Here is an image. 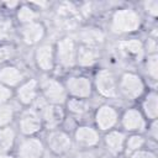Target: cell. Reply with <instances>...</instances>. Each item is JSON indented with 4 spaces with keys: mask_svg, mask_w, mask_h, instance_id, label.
Masks as SVG:
<instances>
[{
    "mask_svg": "<svg viewBox=\"0 0 158 158\" xmlns=\"http://www.w3.org/2000/svg\"><path fill=\"white\" fill-rule=\"evenodd\" d=\"M144 21L137 6H117L109 15L107 32L117 38L138 36L144 26Z\"/></svg>",
    "mask_w": 158,
    "mask_h": 158,
    "instance_id": "obj_1",
    "label": "cell"
},
{
    "mask_svg": "<svg viewBox=\"0 0 158 158\" xmlns=\"http://www.w3.org/2000/svg\"><path fill=\"white\" fill-rule=\"evenodd\" d=\"M70 133H72L74 147L80 151L89 152L101 146L102 133H100L93 123L79 122L75 125V127L72 130Z\"/></svg>",
    "mask_w": 158,
    "mask_h": 158,
    "instance_id": "obj_9",
    "label": "cell"
},
{
    "mask_svg": "<svg viewBox=\"0 0 158 158\" xmlns=\"http://www.w3.org/2000/svg\"><path fill=\"white\" fill-rule=\"evenodd\" d=\"M33 107L38 111V114L41 116L44 131L56 130V128H59V127L63 126V123L65 121V117H67L64 106L47 104L40 96L38 100L35 102Z\"/></svg>",
    "mask_w": 158,
    "mask_h": 158,
    "instance_id": "obj_12",
    "label": "cell"
},
{
    "mask_svg": "<svg viewBox=\"0 0 158 158\" xmlns=\"http://www.w3.org/2000/svg\"><path fill=\"white\" fill-rule=\"evenodd\" d=\"M17 40V26L9 15H0V43L15 42Z\"/></svg>",
    "mask_w": 158,
    "mask_h": 158,
    "instance_id": "obj_27",
    "label": "cell"
},
{
    "mask_svg": "<svg viewBox=\"0 0 158 158\" xmlns=\"http://www.w3.org/2000/svg\"><path fill=\"white\" fill-rule=\"evenodd\" d=\"M46 144L42 136L20 137L14 148L16 158H43L46 154Z\"/></svg>",
    "mask_w": 158,
    "mask_h": 158,
    "instance_id": "obj_16",
    "label": "cell"
},
{
    "mask_svg": "<svg viewBox=\"0 0 158 158\" xmlns=\"http://www.w3.org/2000/svg\"><path fill=\"white\" fill-rule=\"evenodd\" d=\"M47 37V26L42 20L17 26V40L26 46L35 48L40 43L44 42Z\"/></svg>",
    "mask_w": 158,
    "mask_h": 158,
    "instance_id": "obj_17",
    "label": "cell"
},
{
    "mask_svg": "<svg viewBox=\"0 0 158 158\" xmlns=\"http://www.w3.org/2000/svg\"><path fill=\"white\" fill-rule=\"evenodd\" d=\"M19 54V49L15 42H7V43H0V67L14 63Z\"/></svg>",
    "mask_w": 158,
    "mask_h": 158,
    "instance_id": "obj_30",
    "label": "cell"
},
{
    "mask_svg": "<svg viewBox=\"0 0 158 158\" xmlns=\"http://www.w3.org/2000/svg\"><path fill=\"white\" fill-rule=\"evenodd\" d=\"M14 125L20 137L41 136L44 132L41 116L33 106L21 109L17 114Z\"/></svg>",
    "mask_w": 158,
    "mask_h": 158,
    "instance_id": "obj_10",
    "label": "cell"
},
{
    "mask_svg": "<svg viewBox=\"0 0 158 158\" xmlns=\"http://www.w3.org/2000/svg\"><path fill=\"white\" fill-rule=\"evenodd\" d=\"M79 43H85V44H91V46H98L101 47V43L105 41V32L94 26H89L86 28H81L77 36H74Z\"/></svg>",
    "mask_w": 158,
    "mask_h": 158,
    "instance_id": "obj_25",
    "label": "cell"
},
{
    "mask_svg": "<svg viewBox=\"0 0 158 158\" xmlns=\"http://www.w3.org/2000/svg\"><path fill=\"white\" fill-rule=\"evenodd\" d=\"M149 146V141L144 133H128L126 136L125 141V149H123V157L130 156L131 153L146 148Z\"/></svg>",
    "mask_w": 158,
    "mask_h": 158,
    "instance_id": "obj_28",
    "label": "cell"
},
{
    "mask_svg": "<svg viewBox=\"0 0 158 158\" xmlns=\"http://www.w3.org/2000/svg\"><path fill=\"white\" fill-rule=\"evenodd\" d=\"M125 158H158V154H157L156 148L146 147V148H142V149H138V151L131 153L130 156H127Z\"/></svg>",
    "mask_w": 158,
    "mask_h": 158,
    "instance_id": "obj_32",
    "label": "cell"
},
{
    "mask_svg": "<svg viewBox=\"0 0 158 158\" xmlns=\"http://www.w3.org/2000/svg\"><path fill=\"white\" fill-rule=\"evenodd\" d=\"M148 121L138 109V106L128 105L120 112L118 128L128 133H144Z\"/></svg>",
    "mask_w": 158,
    "mask_h": 158,
    "instance_id": "obj_14",
    "label": "cell"
},
{
    "mask_svg": "<svg viewBox=\"0 0 158 158\" xmlns=\"http://www.w3.org/2000/svg\"><path fill=\"white\" fill-rule=\"evenodd\" d=\"M40 96V81L37 77H27L14 89V100L21 109L33 106Z\"/></svg>",
    "mask_w": 158,
    "mask_h": 158,
    "instance_id": "obj_15",
    "label": "cell"
},
{
    "mask_svg": "<svg viewBox=\"0 0 158 158\" xmlns=\"http://www.w3.org/2000/svg\"><path fill=\"white\" fill-rule=\"evenodd\" d=\"M12 19L16 26L27 25L41 20V11L37 10L31 2H20V5L17 6L12 15Z\"/></svg>",
    "mask_w": 158,
    "mask_h": 158,
    "instance_id": "obj_23",
    "label": "cell"
},
{
    "mask_svg": "<svg viewBox=\"0 0 158 158\" xmlns=\"http://www.w3.org/2000/svg\"><path fill=\"white\" fill-rule=\"evenodd\" d=\"M102 59V49L98 46L78 42L77 49V69H96Z\"/></svg>",
    "mask_w": 158,
    "mask_h": 158,
    "instance_id": "obj_18",
    "label": "cell"
},
{
    "mask_svg": "<svg viewBox=\"0 0 158 158\" xmlns=\"http://www.w3.org/2000/svg\"><path fill=\"white\" fill-rule=\"evenodd\" d=\"M142 72H139L146 79L149 88H156L158 80V53L146 54L144 59L139 64Z\"/></svg>",
    "mask_w": 158,
    "mask_h": 158,
    "instance_id": "obj_24",
    "label": "cell"
},
{
    "mask_svg": "<svg viewBox=\"0 0 158 158\" xmlns=\"http://www.w3.org/2000/svg\"><path fill=\"white\" fill-rule=\"evenodd\" d=\"M149 89L143 75L135 69H125L117 75V93L118 100H123L131 105L138 100Z\"/></svg>",
    "mask_w": 158,
    "mask_h": 158,
    "instance_id": "obj_2",
    "label": "cell"
},
{
    "mask_svg": "<svg viewBox=\"0 0 158 158\" xmlns=\"http://www.w3.org/2000/svg\"><path fill=\"white\" fill-rule=\"evenodd\" d=\"M54 43L57 69L70 73L77 69V49L78 41L74 35H64Z\"/></svg>",
    "mask_w": 158,
    "mask_h": 158,
    "instance_id": "obj_4",
    "label": "cell"
},
{
    "mask_svg": "<svg viewBox=\"0 0 158 158\" xmlns=\"http://www.w3.org/2000/svg\"><path fill=\"white\" fill-rule=\"evenodd\" d=\"M158 120H153V121H148L147 123V128L144 131V135L147 136L149 142L157 143L158 139Z\"/></svg>",
    "mask_w": 158,
    "mask_h": 158,
    "instance_id": "obj_33",
    "label": "cell"
},
{
    "mask_svg": "<svg viewBox=\"0 0 158 158\" xmlns=\"http://www.w3.org/2000/svg\"><path fill=\"white\" fill-rule=\"evenodd\" d=\"M40 81V94L41 98L51 105L64 106L68 100V94L65 91L63 80L54 74H46L38 77Z\"/></svg>",
    "mask_w": 158,
    "mask_h": 158,
    "instance_id": "obj_8",
    "label": "cell"
},
{
    "mask_svg": "<svg viewBox=\"0 0 158 158\" xmlns=\"http://www.w3.org/2000/svg\"><path fill=\"white\" fill-rule=\"evenodd\" d=\"M115 49L117 58L130 64L139 65L146 57L144 41L139 36L117 38L115 43Z\"/></svg>",
    "mask_w": 158,
    "mask_h": 158,
    "instance_id": "obj_7",
    "label": "cell"
},
{
    "mask_svg": "<svg viewBox=\"0 0 158 158\" xmlns=\"http://www.w3.org/2000/svg\"><path fill=\"white\" fill-rule=\"evenodd\" d=\"M32 62L35 68L40 72V75L53 74L57 69L54 43L49 41H44L38 46H36L32 52Z\"/></svg>",
    "mask_w": 158,
    "mask_h": 158,
    "instance_id": "obj_13",
    "label": "cell"
},
{
    "mask_svg": "<svg viewBox=\"0 0 158 158\" xmlns=\"http://www.w3.org/2000/svg\"><path fill=\"white\" fill-rule=\"evenodd\" d=\"M137 9L142 14L143 19H148L153 22L158 17V0H144L137 4Z\"/></svg>",
    "mask_w": 158,
    "mask_h": 158,
    "instance_id": "obj_31",
    "label": "cell"
},
{
    "mask_svg": "<svg viewBox=\"0 0 158 158\" xmlns=\"http://www.w3.org/2000/svg\"><path fill=\"white\" fill-rule=\"evenodd\" d=\"M26 78L27 74L25 70L15 62L0 67V83L11 89H16Z\"/></svg>",
    "mask_w": 158,
    "mask_h": 158,
    "instance_id": "obj_21",
    "label": "cell"
},
{
    "mask_svg": "<svg viewBox=\"0 0 158 158\" xmlns=\"http://www.w3.org/2000/svg\"><path fill=\"white\" fill-rule=\"evenodd\" d=\"M93 109L94 107L91 105V100H85V99L68 98V100L64 104V110L67 116H69L78 123L86 122L84 121V118H86L88 116H91Z\"/></svg>",
    "mask_w": 158,
    "mask_h": 158,
    "instance_id": "obj_20",
    "label": "cell"
},
{
    "mask_svg": "<svg viewBox=\"0 0 158 158\" xmlns=\"http://www.w3.org/2000/svg\"><path fill=\"white\" fill-rule=\"evenodd\" d=\"M42 138L44 141L46 149L56 157H64L74 148L72 133L63 127L44 131Z\"/></svg>",
    "mask_w": 158,
    "mask_h": 158,
    "instance_id": "obj_11",
    "label": "cell"
},
{
    "mask_svg": "<svg viewBox=\"0 0 158 158\" xmlns=\"http://www.w3.org/2000/svg\"><path fill=\"white\" fill-rule=\"evenodd\" d=\"M136 105L147 121L158 120V93L156 88H149Z\"/></svg>",
    "mask_w": 158,
    "mask_h": 158,
    "instance_id": "obj_22",
    "label": "cell"
},
{
    "mask_svg": "<svg viewBox=\"0 0 158 158\" xmlns=\"http://www.w3.org/2000/svg\"><path fill=\"white\" fill-rule=\"evenodd\" d=\"M127 133L122 130L114 128L111 131H107L102 133L101 136V146L106 154L111 158H121L123 157V149H125V141H126Z\"/></svg>",
    "mask_w": 158,
    "mask_h": 158,
    "instance_id": "obj_19",
    "label": "cell"
},
{
    "mask_svg": "<svg viewBox=\"0 0 158 158\" xmlns=\"http://www.w3.org/2000/svg\"><path fill=\"white\" fill-rule=\"evenodd\" d=\"M120 107L110 101H102L94 106L91 112V123L100 133H105L118 127Z\"/></svg>",
    "mask_w": 158,
    "mask_h": 158,
    "instance_id": "obj_5",
    "label": "cell"
},
{
    "mask_svg": "<svg viewBox=\"0 0 158 158\" xmlns=\"http://www.w3.org/2000/svg\"><path fill=\"white\" fill-rule=\"evenodd\" d=\"M117 75L118 73L110 67H98L91 75L94 95L110 102L117 100Z\"/></svg>",
    "mask_w": 158,
    "mask_h": 158,
    "instance_id": "obj_3",
    "label": "cell"
},
{
    "mask_svg": "<svg viewBox=\"0 0 158 158\" xmlns=\"http://www.w3.org/2000/svg\"><path fill=\"white\" fill-rule=\"evenodd\" d=\"M14 101V89L0 83V104Z\"/></svg>",
    "mask_w": 158,
    "mask_h": 158,
    "instance_id": "obj_34",
    "label": "cell"
},
{
    "mask_svg": "<svg viewBox=\"0 0 158 158\" xmlns=\"http://www.w3.org/2000/svg\"><path fill=\"white\" fill-rule=\"evenodd\" d=\"M17 139H19V133L15 125H10L0 128V153L7 154L10 152H14Z\"/></svg>",
    "mask_w": 158,
    "mask_h": 158,
    "instance_id": "obj_26",
    "label": "cell"
},
{
    "mask_svg": "<svg viewBox=\"0 0 158 158\" xmlns=\"http://www.w3.org/2000/svg\"><path fill=\"white\" fill-rule=\"evenodd\" d=\"M21 107L14 101L0 104V128L14 125Z\"/></svg>",
    "mask_w": 158,
    "mask_h": 158,
    "instance_id": "obj_29",
    "label": "cell"
},
{
    "mask_svg": "<svg viewBox=\"0 0 158 158\" xmlns=\"http://www.w3.org/2000/svg\"><path fill=\"white\" fill-rule=\"evenodd\" d=\"M62 80H63L65 91L68 94V98L91 100L95 96L91 75L86 73L74 70V72L67 73Z\"/></svg>",
    "mask_w": 158,
    "mask_h": 158,
    "instance_id": "obj_6",
    "label": "cell"
}]
</instances>
